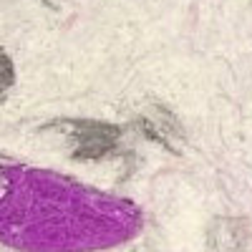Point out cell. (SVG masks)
Instances as JSON below:
<instances>
[{
    "label": "cell",
    "mask_w": 252,
    "mask_h": 252,
    "mask_svg": "<svg viewBox=\"0 0 252 252\" xmlns=\"http://www.w3.org/2000/svg\"><path fill=\"white\" fill-rule=\"evenodd\" d=\"M53 126L68 129V136L73 141L71 154L78 161H98L103 157H111L119 146L121 129L114 124L91 121V119H73V121H58Z\"/></svg>",
    "instance_id": "obj_1"
},
{
    "label": "cell",
    "mask_w": 252,
    "mask_h": 252,
    "mask_svg": "<svg viewBox=\"0 0 252 252\" xmlns=\"http://www.w3.org/2000/svg\"><path fill=\"white\" fill-rule=\"evenodd\" d=\"M0 68H3V94H5L13 86V81H15V76H13V61H10L8 53L0 56Z\"/></svg>",
    "instance_id": "obj_2"
}]
</instances>
